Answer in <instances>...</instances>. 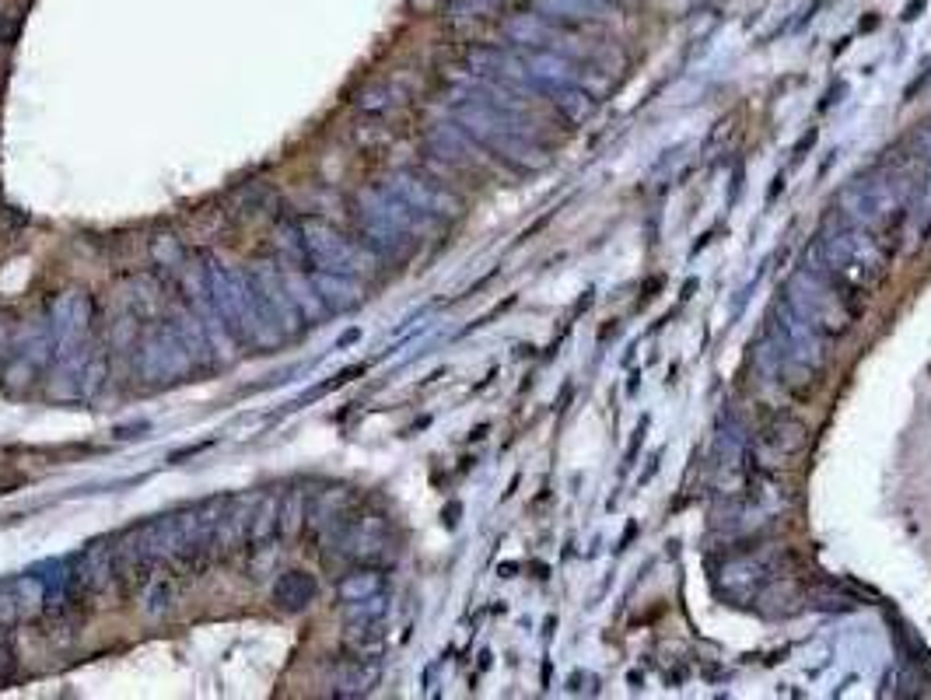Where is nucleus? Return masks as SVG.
<instances>
[{"label":"nucleus","instance_id":"nucleus-3","mask_svg":"<svg viewBox=\"0 0 931 700\" xmlns=\"http://www.w3.org/2000/svg\"><path fill=\"white\" fill-rule=\"evenodd\" d=\"M760 442L771 448V452H777L781 459H791L806 448V427L802 421H795L791 413H781L774 424H767L760 431Z\"/></svg>","mask_w":931,"mask_h":700},{"label":"nucleus","instance_id":"nucleus-1","mask_svg":"<svg viewBox=\"0 0 931 700\" xmlns=\"http://www.w3.org/2000/svg\"><path fill=\"white\" fill-rule=\"evenodd\" d=\"M109 581H116V546L106 543H92L85 550V557L77 560V575H74V599L81 595H98L109 589Z\"/></svg>","mask_w":931,"mask_h":700},{"label":"nucleus","instance_id":"nucleus-2","mask_svg":"<svg viewBox=\"0 0 931 700\" xmlns=\"http://www.w3.org/2000/svg\"><path fill=\"white\" fill-rule=\"evenodd\" d=\"M43 603V589L39 581H4L0 586V630H11L14 624L22 620V616H28L32 610H39Z\"/></svg>","mask_w":931,"mask_h":700},{"label":"nucleus","instance_id":"nucleus-4","mask_svg":"<svg viewBox=\"0 0 931 700\" xmlns=\"http://www.w3.org/2000/svg\"><path fill=\"white\" fill-rule=\"evenodd\" d=\"M19 673V655H14V638L11 630H0V687Z\"/></svg>","mask_w":931,"mask_h":700},{"label":"nucleus","instance_id":"nucleus-5","mask_svg":"<svg viewBox=\"0 0 931 700\" xmlns=\"http://www.w3.org/2000/svg\"><path fill=\"white\" fill-rule=\"evenodd\" d=\"M872 25H879V14H869V19H864V22H861V32H869Z\"/></svg>","mask_w":931,"mask_h":700}]
</instances>
